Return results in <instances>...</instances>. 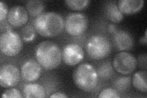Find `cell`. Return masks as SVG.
I'll list each match as a JSON object with an SVG mask.
<instances>
[{"label": "cell", "mask_w": 147, "mask_h": 98, "mask_svg": "<svg viewBox=\"0 0 147 98\" xmlns=\"http://www.w3.org/2000/svg\"><path fill=\"white\" fill-rule=\"evenodd\" d=\"M35 54L37 62L48 71L58 68L62 61V51L56 43L50 41L39 43L36 49Z\"/></svg>", "instance_id": "6da1fadb"}, {"label": "cell", "mask_w": 147, "mask_h": 98, "mask_svg": "<svg viewBox=\"0 0 147 98\" xmlns=\"http://www.w3.org/2000/svg\"><path fill=\"white\" fill-rule=\"evenodd\" d=\"M73 80L79 89L90 92L93 90L98 83V73L89 63H82L73 72Z\"/></svg>", "instance_id": "3957f363"}, {"label": "cell", "mask_w": 147, "mask_h": 98, "mask_svg": "<svg viewBox=\"0 0 147 98\" xmlns=\"http://www.w3.org/2000/svg\"><path fill=\"white\" fill-rule=\"evenodd\" d=\"M147 72L145 71H139L134 74L132 77V85L137 90L146 93L147 91Z\"/></svg>", "instance_id": "2e32d148"}, {"label": "cell", "mask_w": 147, "mask_h": 98, "mask_svg": "<svg viewBox=\"0 0 147 98\" xmlns=\"http://www.w3.org/2000/svg\"><path fill=\"white\" fill-rule=\"evenodd\" d=\"M22 78L27 82H34L38 80L42 74V66L34 60H28L21 68Z\"/></svg>", "instance_id": "30bf717a"}, {"label": "cell", "mask_w": 147, "mask_h": 98, "mask_svg": "<svg viewBox=\"0 0 147 98\" xmlns=\"http://www.w3.org/2000/svg\"><path fill=\"white\" fill-rule=\"evenodd\" d=\"M69 8L74 11H82L88 7L90 1L89 0H66L65 1Z\"/></svg>", "instance_id": "ac0fdd59"}, {"label": "cell", "mask_w": 147, "mask_h": 98, "mask_svg": "<svg viewBox=\"0 0 147 98\" xmlns=\"http://www.w3.org/2000/svg\"><path fill=\"white\" fill-rule=\"evenodd\" d=\"M3 98H22L24 95L16 88H10L4 91L1 96Z\"/></svg>", "instance_id": "7402d4cb"}, {"label": "cell", "mask_w": 147, "mask_h": 98, "mask_svg": "<svg viewBox=\"0 0 147 98\" xmlns=\"http://www.w3.org/2000/svg\"><path fill=\"white\" fill-rule=\"evenodd\" d=\"M20 80V74L15 65L4 64L0 69V85L3 88H12L18 85Z\"/></svg>", "instance_id": "ba28073f"}, {"label": "cell", "mask_w": 147, "mask_h": 98, "mask_svg": "<svg viewBox=\"0 0 147 98\" xmlns=\"http://www.w3.org/2000/svg\"><path fill=\"white\" fill-rule=\"evenodd\" d=\"M144 4V0H119L118 6L123 14L131 15L139 12Z\"/></svg>", "instance_id": "4fadbf2b"}, {"label": "cell", "mask_w": 147, "mask_h": 98, "mask_svg": "<svg viewBox=\"0 0 147 98\" xmlns=\"http://www.w3.org/2000/svg\"><path fill=\"white\" fill-rule=\"evenodd\" d=\"M23 47L22 39L19 34L11 30L4 31L0 36V49L7 57H15Z\"/></svg>", "instance_id": "5b68a950"}, {"label": "cell", "mask_w": 147, "mask_h": 98, "mask_svg": "<svg viewBox=\"0 0 147 98\" xmlns=\"http://www.w3.org/2000/svg\"><path fill=\"white\" fill-rule=\"evenodd\" d=\"M9 11L7 4L3 1L0 2V22L1 23L7 17Z\"/></svg>", "instance_id": "603a6c76"}, {"label": "cell", "mask_w": 147, "mask_h": 98, "mask_svg": "<svg viewBox=\"0 0 147 98\" xmlns=\"http://www.w3.org/2000/svg\"><path fill=\"white\" fill-rule=\"evenodd\" d=\"M68 96L66 95L64 93H63L61 92H56L54 93L53 94L50 96V97L53 98V97H57V98H67Z\"/></svg>", "instance_id": "cb8c5ba5"}, {"label": "cell", "mask_w": 147, "mask_h": 98, "mask_svg": "<svg viewBox=\"0 0 147 98\" xmlns=\"http://www.w3.org/2000/svg\"><path fill=\"white\" fill-rule=\"evenodd\" d=\"M84 57V50L77 44H68L64 46L62 51V59L68 66H76L82 62Z\"/></svg>", "instance_id": "9c48e42d"}, {"label": "cell", "mask_w": 147, "mask_h": 98, "mask_svg": "<svg viewBox=\"0 0 147 98\" xmlns=\"http://www.w3.org/2000/svg\"><path fill=\"white\" fill-rule=\"evenodd\" d=\"M88 25V20L84 14L70 13L64 20V28L67 33L72 36L83 34Z\"/></svg>", "instance_id": "8992f818"}, {"label": "cell", "mask_w": 147, "mask_h": 98, "mask_svg": "<svg viewBox=\"0 0 147 98\" xmlns=\"http://www.w3.org/2000/svg\"><path fill=\"white\" fill-rule=\"evenodd\" d=\"M26 9L30 16L38 17L44 13L45 4L39 0L28 1L26 4Z\"/></svg>", "instance_id": "e0dca14e"}, {"label": "cell", "mask_w": 147, "mask_h": 98, "mask_svg": "<svg viewBox=\"0 0 147 98\" xmlns=\"http://www.w3.org/2000/svg\"><path fill=\"white\" fill-rule=\"evenodd\" d=\"M21 34L22 39L26 43L33 41L36 37V31L34 28L30 25L25 26L22 29Z\"/></svg>", "instance_id": "d6986e66"}, {"label": "cell", "mask_w": 147, "mask_h": 98, "mask_svg": "<svg viewBox=\"0 0 147 98\" xmlns=\"http://www.w3.org/2000/svg\"><path fill=\"white\" fill-rule=\"evenodd\" d=\"M64 27V20L59 14L44 12L34 20V28L38 33L45 38H54L60 34Z\"/></svg>", "instance_id": "7a4b0ae2"}, {"label": "cell", "mask_w": 147, "mask_h": 98, "mask_svg": "<svg viewBox=\"0 0 147 98\" xmlns=\"http://www.w3.org/2000/svg\"><path fill=\"white\" fill-rule=\"evenodd\" d=\"M130 77H120L115 83V87L119 91H125L128 89L130 85Z\"/></svg>", "instance_id": "ffe728a7"}, {"label": "cell", "mask_w": 147, "mask_h": 98, "mask_svg": "<svg viewBox=\"0 0 147 98\" xmlns=\"http://www.w3.org/2000/svg\"><path fill=\"white\" fill-rule=\"evenodd\" d=\"M98 97L100 98H119L120 96L116 90L112 88H107L100 92Z\"/></svg>", "instance_id": "44dd1931"}, {"label": "cell", "mask_w": 147, "mask_h": 98, "mask_svg": "<svg viewBox=\"0 0 147 98\" xmlns=\"http://www.w3.org/2000/svg\"><path fill=\"white\" fill-rule=\"evenodd\" d=\"M114 44L118 50L128 51L134 45V40L132 35L124 30L117 31L113 34Z\"/></svg>", "instance_id": "7c38bea8"}, {"label": "cell", "mask_w": 147, "mask_h": 98, "mask_svg": "<svg viewBox=\"0 0 147 98\" xmlns=\"http://www.w3.org/2000/svg\"><path fill=\"white\" fill-rule=\"evenodd\" d=\"M137 66V61L134 55L126 51L117 53L113 60L114 69L119 74L128 75L134 71Z\"/></svg>", "instance_id": "52a82bcc"}, {"label": "cell", "mask_w": 147, "mask_h": 98, "mask_svg": "<svg viewBox=\"0 0 147 98\" xmlns=\"http://www.w3.org/2000/svg\"><path fill=\"white\" fill-rule=\"evenodd\" d=\"M28 18L29 14L24 7L15 6L9 11L7 20L11 25L18 28L24 26L28 21Z\"/></svg>", "instance_id": "8fae6325"}, {"label": "cell", "mask_w": 147, "mask_h": 98, "mask_svg": "<svg viewBox=\"0 0 147 98\" xmlns=\"http://www.w3.org/2000/svg\"><path fill=\"white\" fill-rule=\"evenodd\" d=\"M23 95L26 98H43L46 96L44 88L38 83H28L23 89Z\"/></svg>", "instance_id": "9a60e30c"}, {"label": "cell", "mask_w": 147, "mask_h": 98, "mask_svg": "<svg viewBox=\"0 0 147 98\" xmlns=\"http://www.w3.org/2000/svg\"><path fill=\"white\" fill-rule=\"evenodd\" d=\"M108 30L110 32V33H112L114 34L115 32L117 31V28H116V26H115L113 24H110L108 26Z\"/></svg>", "instance_id": "d4e9b609"}, {"label": "cell", "mask_w": 147, "mask_h": 98, "mask_svg": "<svg viewBox=\"0 0 147 98\" xmlns=\"http://www.w3.org/2000/svg\"><path fill=\"white\" fill-rule=\"evenodd\" d=\"M147 34V32H146V31H145V36H144V38H142V39H141V43L142 44H144V45H146V42H147V40H146V34Z\"/></svg>", "instance_id": "484cf974"}, {"label": "cell", "mask_w": 147, "mask_h": 98, "mask_svg": "<svg viewBox=\"0 0 147 98\" xmlns=\"http://www.w3.org/2000/svg\"><path fill=\"white\" fill-rule=\"evenodd\" d=\"M86 50L89 57L95 60L102 59L110 55L112 45L106 37L94 35L87 41Z\"/></svg>", "instance_id": "277c9868"}, {"label": "cell", "mask_w": 147, "mask_h": 98, "mask_svg": "<svg viewBox=\"0 0 147 98\" xmlns=\"http://www.w3.org/2000/svg\"><path fill=\"white\" fill-rule=\"evenodd\" d=\"M104 11L107 18L113 23H119L123 20L124 14L119 10L118 4L115 2H108L105 4Z\"/></svg>", "instance_id": "5bb4252c"}]
</instances>
